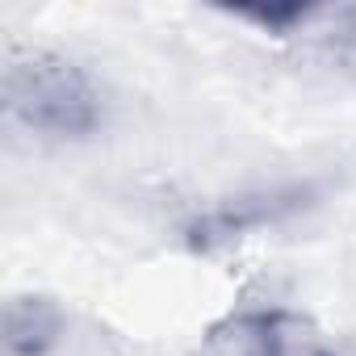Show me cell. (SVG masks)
Listing matches in <instances>:
<instances>
[{"label":"cell","instance_id":"cell-1","mask_svg":"<svg viewBox=\"0 0 356 356\" xmlns=\"http://www.w3.org/2000/svg\"><path fill=\"white\" fill-rule=\"evenodd\" d=\"M0 88H5V113L47 138H84L105 118L97 80L59 51L13 47L5 55Z\"/></svg>","mask_w":356,"mask_h":356},{"label":"cell","instance_id":"cell-2","mask_svg":"<svg viewBox=\"0 0 356 356\" xmlns=\"http://www.w3.org/2000/svg\"><path fill=\"white\" fill-rule=\"evenodd\" d=\"M231 331L248 356H339L293 310H252V314H239Z\"/></svg>","mask_w":356,"mask_h":356},{"label":"cell","instance_id":"cell-3","mask_svg":"<svg viewBox=\"0 0 356 356\" xmlns=\"http://www.w3.org/2000/svg\"><path fill=\"white\" fill-rule=\"evenodd\" d=\"M63 335V310L51 298L22 293L5 306V352L9 356H47Z\"/></svg>","mask_w":356,"mask_h":356},{"label":"cell","instance_id":"cell-4","mask_svg":"<svg viewBox=\"0 0 356 356\" xmlns=\"http://www.w3.org/2000/svg\"><path fill=\"white\" fill-rule=\"evenodd\" d=\"M298 197H302V193H285V197H268V202H264V197H256V202H235L231 210L206 214V218L189 231V239H193V248H214V243H222V239H231V235H243L248 227H260V222H268L273 214L298 206Z\"/></svg>","mask_w":356,"mask_h":356}]
</instances>
